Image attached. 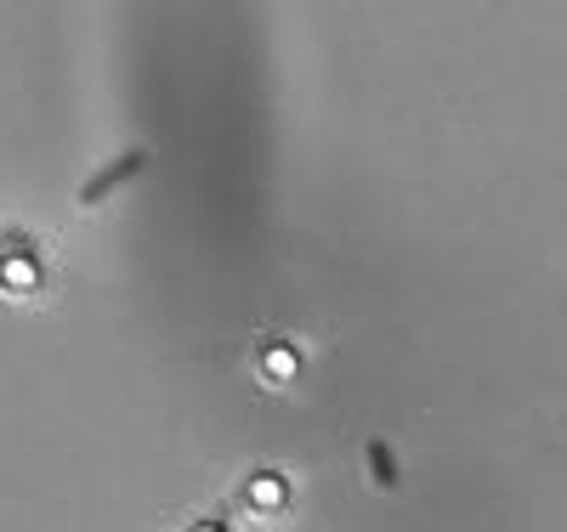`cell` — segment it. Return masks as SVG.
<instances>
[{"instance_id": "cell-1", "label": "cell", "mask_w": 567, "mask_h": 532, "mask_svg": "<svg viewBox=\"0 0 567 532\" xmlns=\"http://www.w3.org/2000/svg\"><path fill=\"white\" fill-rule=\"evenodd\" d=\"M45 289V272H40V255L34 250H0V295H40Z\"/></svg>"}, {"instance_id": "cell-2", "label": "cell", "mask_w": 567, "mask_h": 532, "mask_svg": "<svg viewBox=\"0 0 567 532\" xmlns=\"http://www.w3.org/2000/svg\"><path fill=\"white\" fill-rule=\"evenodd\" d=\"M142 165H148V154H142V148H131L125 159H114V165H103L97 176H91V181L80 187V210H97V205L109 199V192H120V187H125V181H131V176H136Z\"/></svg>"}, {"instance_id": "cell-3", "label": "cell", "mask_w": 567, "mask_h": 532, "mask_svg": "<svg viewBox=\"0 0 567 532\" xmlns=\"http://www.w3.org/2000/svg\"><path fill=\"white\" fill-rule=\"evenodd\" d=\"M256 374H261V385H296L301 379V346L296 341H261Z\"/></svg>"}, {"instance_id": "cell-4", "label": "cell", "mask_w": 567, "mask_h": 532, "mask_svg": "<svg viewBox=\"0 0 567 532\" xmlns=\"http://www.w3.org/2000/svg\"><path fill=\"white\" fill-rule=\"evenodd\" d=\"M245 504L256 515H284V510H290V481H284L278 470H256L245 481Z\"/></svg>"}, {"instance_id": "cell-5", "label": "cell", "mask_w": 567, "mask_h": 532, "mask_svg": "<svg viewBox=\"0 0 567 532\" xmlns=\"http://www.w3.org/2000/svg\"><path fill=\"white\" fill-rule=\"evenodd\" d=\"M363 459H369V481H374V488L392 493V488H398V459H392V448H386V442H369Z\"/></svg>"}, {"instance_id": "cell-6", "label": "cell", "mask_w": 567, "mask_h": 532, "mask_svg": "<svg viewBox=\"0 0 567 532\" xmlns=\"http://www.w3.org/2000/svg\"><path fill=\"white\" fill-rule=\"evenodd\" d=\"M187 532H227V526H221V521H194Z\"/></svg>"}]
</instances>
